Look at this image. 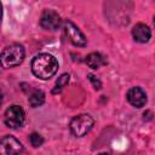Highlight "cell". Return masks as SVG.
I'll list each match as a JSON object with an SVG mask.
<instances>
[{
    "label": "cell",
    "mask_w": 155,
    "mask_h": 155,
    "mask_svg": "<svg viewBox=\"0 0 155 155\" xmlns=\"http://www.w3.org/2000/svg\"><path fill=\"white\" fill-rule=\"evenodd\" d=\"M58 70V62L57 59L48 53H40L35 56L31 61V71L33 74L41 79L47 80L52 78Z\"/></svg>",
    "instance_id": "1"
},
{
    "label": "cell",
    "mask_w": 155,
    "mask_h": 155,
    "mask_svg": "<svg viewBox=\"0 0 155 155\" xmlns=\"http://www.w3.org/2000/svg\"><path fill=\"white\" fill-rule=\"evenodd\" d=\"M24 59V48L19 44H13L4 48L0 54V64L2 68H13L19 65Z\"/></svg>",
    "instance_id": "2"
},
{
    "label": "cell",
    "mask_w": 155,
    "mask_h": 155,
    "mask_svg": "<svg viewBox=\"0 0 155 155\" xmlns=\"http://www.w3.org/2000/svg\"><path fill=\"white\" fill-rule=\"evenodd\" d=\"M93 124L94 121L88 114H80L71 119L69 127L74 136L82 137L87 132H90V130L93 127Z\"/></svg>",
    "instance_id": "3"
},
{
    "label": "cell",
    "mask_w": 155,
    "mask_h": 155,
    "mask_svg": "<svg viewBox=\"0 0 155 155\" xmlns=\"http://www.w3.org/2000/svg\"><path fill=\"white\" fill-rule=\"evenodd\" d=\"M5 124L10 128H18L23 125L25 120V114L24 110L19 105H11L10 108L6 109L5 111Z\"/></svg>",
    "instance_id": "4"
},
{
    "label": "cell",
    "mask_w": 155,
    "mask_h": 155,
    "mask_svg": "<svg viewBox=\"0 0 155 155\" xmlns=\"http://www.w3.org/2000/svg\"><path fill=\"white\" fill-rule=\"evenodd\" d=\"M22 151V143L13 136H5L0 138V155H19Z\"/></svg>",
    "instance_id": "5"
},
{
    "label": "cell",
    "mask_w": 155,
    "mask_h": 155,
    "mask_svg": "<svg viewBox=\"0 0 155 155\" xmlns=\"http://www.w3.org/2000/svg\"><path fill=\"white\" fill-rule=\"evenodd\" d=\"M64 31L68 36V39L70 40V42L75 46H79V47H84L86 46V38L85 35L81 33V30L69 19H67L64 22Z\"/></svg>",
    "instance_id": "6"
},
{
    "label": "cell",
    "mask_w": 155,
    "mask_h": 155,
    "mask_svg": "<svg viewBox=\"0 0 155 155\" xmlns=\"http://www.w3.org/2000/svg\"><path fill=\"white\" fill-rule=\"evenodd\" d=\"M40 25L46 30H57L61 25V17L53 10H45L40 17Z\"/></svg>",
    "instance_id": "7"
},
{
    "label": "cell",
    "mask_w": 155,
    "mask_h": 155,
    "mask_svg": "<svg viewBox=\"0 0 155 155\" xmlns=\"http://www.w3.org/2000/svg\"><path fill=\"white\" fill-rule=\"evenodd\" d=\"M127 101L134 108H142L147 103V94L140 87H132L127 92Z\"/></svg>",
    "instance_id": "8"
},
{
    "label": "cell",
    "mask_w": 155,
    "mask_h": 155,
    "mask_svg": "<svg viewBox=\"0 0 155 155\" xmlns=\"http://www.w3.org/2000/svg\"><path fill=\"white\" fill-rule=\"evenodd\" d=\"M132 36L138 42H147L151 36L150 28L144 23H137L132 29Z\"/></svg>",
    "instance_id": "9"
},
{
    "label": "cell",
    "mask_w": 155,
    "mask_h": 155,
    "mask_svg": "<svg viewBox=\"0 0 155 155\" xmlns=\"http://www.w3.org/2000/svg\"><path fill=\"white\" fill-rule=\"evenodd\" d=\"M85 62H86V64H87L90 68H92V69H98V68H101L102 65L107 64L105 58H104L101 53H98V52H92V53H90V54L86 57Z\"/></svg>",
    "instance_id": "10"
},
{
    "label": "cell",
    "mask_w": 155,
    "mask_h": 155,
    "mask_svg": "<svg viewBox=\"0 0 155 155\" xmlns=\"http://www.w3.org/2000/svg\"><path fill=\"white\" fill-rule=\"evenodd\" d=\"M29 104L33 107V108H36V107H40L44 104L45 102V93L41 91V90H34L30 96H29Z\"/></svg>",
    "instance_id": "11"
},
{
    "label": "cell",
    "mask_w": 155,
    "mask_h": 155,
    "mask_svg": "<svg viewBox=\"0 0 155 155\" xmlns=\"http://www.w3.org/2000/svg\"><path fill=\"white\" fill-rule=\"evenodd\" d=\"M69 82V74H63L58 78L57 82H56V86L52 91V93H57V92H61L63 90V87L67 86V84Z\"/></svg>",
    "instance_id": "12"
},
{
    "label": "cell",
    "mask_w": 155,
    "mask_h": 155,
    "mask_svg": "<svg viewBox=\"0 0 155 155\" xmlns=\"http://www.w3.org/2000/svg\"><path fill=\"white\" fill-rule=\"evenodd\" d=\"M29 142H30V144H31L34 148H38V147L42 145L44 138H42L41 134H39V133H36V132H33V133L29 136Z\"/></svg>",
    "instance_id": "13"
},
{
    "label": "cell",
    "mask_w": 155,
    "mask_h": 155,
    "mask_svg": "<svg viewBox=\"0 0 155 155\" xmlns=\"http://www.w3.org/2000/svg\"><path fill=\"white\" fill-rule=\"evenodd\" d=\"M88 76V80L92 82V85H93V87L96 88V90H101V87H102V82L93 75V74H88L87 75Z\"/></svg>",
    "instance_id": "14"
},
{
    "label": "cell",
    "mask_w": 155,
    "mask_h": 155,
    "mask_svg": "<svg viewBox=\"0 0 155 155\" xmlns=\"http://www.w3.org/2000/svg\"><path fill=\"white\" fill-rule=\"evenodd\" d=\"M1 103H2V92L0 91V105H1Z\"/></svg>",
    "instance_id": "15"
},
{
    "label": "cell",
    "mask_w": 155,
    "mask_h": 155,
    "mask_svg": "<svg viewBox=\"0 0 155 155\" xmlns=\"http://www.w3.org/2000/svg\"><path fill=\"white\" fill-rule=\"evenodd\" d=\"M1 16H2V6L0 4V19H1Z\"/></svg>",
    "instance_id": "16"
},
{
    "label": "cell",
    "mask_w": 155,
    "mask_h": 155,
    "mask_svg": "<svg viewBox=\"0 0 155 155\" xmlns=\"http://www.w3.org/2000/svg\"><path fill=\"white\" fill-rule=\"evenodd\" d=\"M98 155H108L107 153H102V154H98Z\"/></svg>",
    "instance_id": "17"
}]
</instances>
